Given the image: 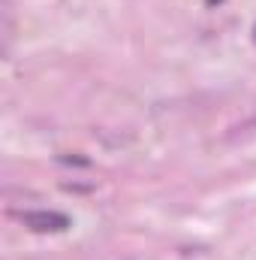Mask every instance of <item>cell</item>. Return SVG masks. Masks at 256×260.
I'll return each mask as SVG.
<instances>
[{
  "instance_id": "cell-1",
  "label": "cell",
  "mask_w": 256,
  "mask_h": 260,
  "mask_svg": "<svg viewBox=\"0 0 256 260\" xmlns=\"http://www.w3.org/2000/svg\"><path fill=\"white\" fill-rule=\"evenodd\" d=\"M24 227L36 230V233H64L69 227V218L64 212H49V209H39V212H21L18 215Z\"/></svg>"
},
{
  "instance_id": "cell-2",
  "label": "cell",
  "mask_w": 256,
  "mask_h": 260,
  "mask_svg": "<svg viewBox=\"0 0 256 260\" xmlns=\"http://www.w3.org/2000/svg\"><path fill=\"white\" fill-rule=\"evenodd\" d=\"M205 3H208V6H217V3H223V0H205Z\"/></svg>"
},
{
  "instance_id": "cell-3",
  "label": "cell",
  "mask_w": 256,
  "mask_h": 260,
  "mask_svg": "<svg viewBox=\"0 0 256 260\" xmlns=\"http://www.w3.org/2000/svg\"><path fill=\"white\" fill-rule=\"evenodd\" d=\"M253 40H256V30H253Z\"/></svg>"
}]
</instances>
